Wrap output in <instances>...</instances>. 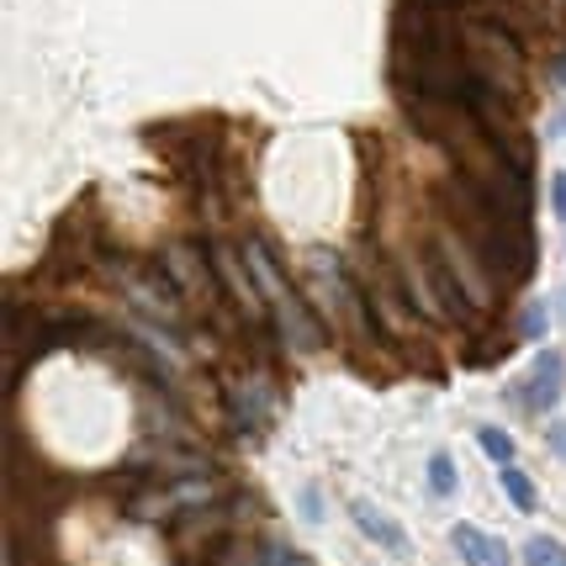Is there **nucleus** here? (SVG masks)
<instances>
[{"label":"nucleus","instance_id":"6","mask_svg":"<svg viewBox=\"0 0 566 566\" xmlns=\"http://www.w3.org/2000/svg\"><path fill=\"white\" fill-rule=\"evenodd\" d=\"M450 545L461 551L467 566H509V545L493 541V535H482V530H471V524H455V530H450Z\"/></svg>","mask_w":566,"mask_h":566},{"label":"nucleus","instance_id":"11","mask_svg":"<svg viewBox=\"0 0 566 566\" xmlns=\"http://www.w3.org/2000/svg\"><path fill=\"white\" fill-rule=\"evenodd\" d=\"M518 6L545 27H566V0H518Z\"/></svg>","mask_w":566,"mask_h":566},{"label":"nucleus","instance_id":"9","mask_svg":"<svg viewBox=\"0 0 566 566\" xmlns=\"http://www.w3.org/2000/svg\"><path fill=\"white\" fill-rule=\"evenodd\" d=\"M524 566H566V545L556 535H535L524 545Z\"/></svg>","mask_w":566,"mask_h":566},{"label":"nucleus","instance_id":"13","mask_svg":"<svg viewBox=\"0 0 566 566\" xmlns=\"http://www.w3.org/2000/svg\"><path fill=\"white\" fill-rule=\"evenodd\" d=\"M551 207H556V218L566 222V175H551Z\"/></svg>","mask_w":566,"mask_h":566},{"label":"nucleus","instance_id":"7","mask_svg":"<svg viewBox=\"0 0 566 566\" xmlns=\"http://www.w3.org/2000/svg\"><path fill=\"white\" fill-rule=\"evenodd\" d=\"M349 518L360 524V535H366V541L387 545V551H402V545H408V535H402V530H397V524L381 514V509H370L366 497H355V503H349Z\"/></svg>","mask_w":566,"mask_h":566},{"label":"nucleus","instance_id":"3","mask_svg":"<svg viewBox=\"0 0 566 566\" xmlns=\"http://www.w3.org/2000/svg\"><path fill=\"white\" fill-rule=\"evenodd\" d=\"M413 265H419L423 286L434 292V313H440V318H450V323H471V318H476V296L467 292V281L455 275V265L444 260L440 239H423V244L413 249Z\"/></svg>","mask_w":566,"mask_h":566},{"label":"nucleus","instance_id":"12","mask_svg":"<svg viewBox=\"0 0 566 566\" xmlns=\"http://www.w3.org/2000/svg\"><path fill=\"white\" fill-rule=\"evenodd\" d=\"M429 482H434L440 497H450L455 493V461H450V455H434V461H429Z\"/></svg>","mask_w":566,"mask_h":566},{"label":"nucleus","instance_id":"10","mask_svg":"<svg viewBox=\"0 0 566 566\" xmlns=\"http://www.w3.org/2000/svg\"><path fill=\"white\" fill-rule=\"evenodd\" d=\"M476 440H482V450H488V455H493L497 467H514V440H509V434H503V429H497V423H488V429H482V434H476Z\"/></svg>","mask_w":566,"mask_h":566},{"label":"nucleus","instance_id":"4","mask_svg":"<svg viewBox=\"0 0 566 566\" xmlns=\"http://www.w3.org/2000/svg\"><path fill=\"white\" fill-rule=\"evenodd\" d=\"M562 381H566V360L545 349L541 360L530 366V376L514 387L518 408H524V413H545V408H556V402H562Z\"/></svg>","mask_w":566,"mask_h":566},{"label":"nucleus","instance_id":"1","mask_svg":"<svg viewBox=\"0 0 566 566\" xmlns=\"http://www.w3.org/2000/svg\"><path fill=\"white\" fill-rule=\"evenodd\" d=\"M244 260H249V271H254V281H260L265 313L281 323V334H286L292 355H313V349L323 345V323L313 318V313H307V302L292 292V281L281 275V265L271 260V249L260 244V239H249V244H244Z\"/></svg>","mask_w":566,"mask_h":566},{"label":"nucleus","instance_id":"14","mask_svg":"<svg viewBox=\"0 0 566 566\" xmlns=\"http://www.w3.org/2000/svg\"><path fill=\"white\" fill-rule=\"evenodd\" d=\"M551 444H556V450L566 455V423H556V429H551Z\"/></svg>","mask_w":566,"mask_h":566},{"label":"nucleus","instance_id":"2","mask_svg":"<svg viewBox=\"0 0 566 566\" xmlns=\"http://www.w3.org/2000/svg\"><path fill=\"white\" fill-rule=\"evenodd\" d=\"M461 43H467V64L476 80H488L493 91L503 96H514L524 91V49H518V38L509 27L497 22H476L467 17V32H461Z\"/></svg>","mask_w":566,"mask_h":566},{"label":"nucleus","instance_id":"5","mask_svg":"<svg viewBox=\"0 0 566 566\" xmlns=\"http://www.w3.org/2000/svg\"><path fill=\"white\" fill-rule=\"evenodd\" d=\"M366 281H370V313H376V328H402L408 313H413V302H408L402 286H397V271L376 260V265L366 271Z\"/></svg>","mask_w":566,"mask_h":566},{"label":"nucleus","instance_id":"8","mask_svg":"<svg viewBox=\"0 0 566 566\" xmlns=\"http://www.w3.org/2000/svg\"><path fill=\"white\" fill-rule=\"evenodd\" d=\"M497 482H503V493H509V503H514L518 514H535V482H530L524 471L503 467V476H497Z\"/></svg>","mask_w":566,"mask_h":566}]
</instances>
